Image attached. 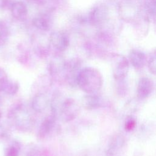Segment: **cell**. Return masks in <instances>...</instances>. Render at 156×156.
<instances>
[{
	"label": "cell",
	"mask_w": 156,
	"mask_h": 156,
	"mask_svg": "<svg viewBox=\"0 0 156 156\" xmlns=\"http://www.w3.org/2000/svg\"><path fill=\"white\" fill-rule=\"evenodd\" d=\"M103 79L101 73L96 68L86 67L82 69L78 75L77 85L85 93L94 94L102 88Z\"/></svg>",
	"instance_id": "cell-1"
},
{
	"label": "cell",
	"mask_w": 156,
	"mask_h": 156,
	"mask_svg": "<svg viewBox=\"0 0 156 156\" xmlns=\"http://www.w3.org/2000/svg\"><path fill=\"white\" fill-rule=\"evenodd\" d=\"M143 12L139 0H119L117 4L118 16L122 21L132 24Z\"/></svg>",
	"instance_id": "cell-2"
},
{
	"label": "cell",
	"mask_w": 156,
	"mask_h": 156,
	"mask_svg": "<svg viewBox=\"0 0 156 156\" xmlns=\"http://www.w3.org/2000/svg\"><path fill=\"white\" fill-rule=\"evenodd\" d=\"M110 18L109 9L107 5L99 3L94 5L90 10L87 22L92 26L99 29L106 26Z\"/></svg>",
	"instance_id": "cell-3"
},
{
	"label": "cell",
	"mask_w": 156,
	"mask_h": 156,
	"mask_svg": "<svg viewBox=\"0 0 156 156\" xmlns=\"http://www.w3.org/2000/svg\"><path fill=\"white\" fill-rule=\"evenodd\" d=\"M112 63L113 75L116 80H124L129 70V60L123 55L113 52L109 56Z\"/></svg>",
	"instance_id": "cell-4"
},
{
	"label": "cell",
	"mask_w": 156,
	"mask_h": 156,
	"mask_svg": "<svg viewBox=\"0 0 156 156\" xmlns=\"http://www.w3.org/2000/svg\"><path fill=\"white\" fill-rule=\"evenodd\" d=\"M49 47L58 52H64L69 45V38L68 34L61 30L52 32L48 39Z\"/></svg>",
	"instance_id": "cell-5"
},
{
	"label": "cell",
	"mask_w": 156,
	"mask_h": 156,
	"mask_svg": "<svg viewBox=\"0 0 156 156\" xmlns=\"http://www.w3.org/2000/svg\"><path fill=\"white\" fill-rule=\"evenodd\" d=\"M150 18L143 11L131 24L136 38L143 39L147 36L149 30Z\"/></svg>",
	"instance_id": "cell-6"
},
{
	"label": "cell",
	"mask_w": 156,
	"mask_h": 156,
	"mask_svg": "<svg viewBox=\"0 0 156 156\" xmlns=\"http://www.w3.org/2000/svg\"><path fill=\"white\" fill-rule=\"evenodd\" d=\"M128 60L132 66L136 70L141 69L147 64V57L145 53L138 49H132L130 51Z\"/></svg>",
	"instance_id": "cell-7"
},
{
	"label": "cell",
	"mask_w": 156,
	"mask_h": 156,
	"mask_svg": "<svg viewBox=\"0 0 156 156\" xmlns=\"http://www.w3.org/2000/svg\"><path fill=\"white\" fill-rule=\"evenodd\" d=\"M77 110L74 101L68 99L60 105V115L65 121H70L76 117Z\"/></svg>",
	"instance_id": "cell-8"
},
{
	"label": "cell",
	"mask_w": 156,
	"mask_h": 156,
	"mask_svg": "<svg viewBox=\"0 0 156 156\" xmlns=\"http://www.w3.org/2000/svg\"><path fill=\"white\" fill-rule=\"evenodd\" d=\"M34 26L38 30L47 31L51 27L52 18L51 15L48 12H42L35 15L32 20Z\"/></svg>",
	"instance_id": "cell-9"
},
{
	"label": "cell",
	"mask_w": 156,
	"mask_h": 156,
	"mask_svg": "<svg viewBox=\"0 0 156 156\" xmlns=\"http://www.w3.org/2000/svg\"><path fill=\"white\" fill-rule=\"evenodd\" d=\"M153 83L151 80L146 77L140 79L136 87V95L138 99H144L152 93Z\"/></svg>",
	"instance_id": "cell-10"
},
{
	"label": "cell",
	"mask_w": 156,
	"mask_h": 156,
	"mask_svg": "<svg viewBox=\"0 0 156 156\" xmlns=\"http://www.w3.org/2000/svg\"><path fill=\"white\" fill-rule=\"evenodd\" d=\"M11 15L17 21H24L28 15V10L26 4L20 1H14L10 9Z\"/></svg>",
	"instance_id": "cell-11"
},
{
	"label": "cell",
	"mask_w": 156,
	"mask_h": 156,
	"mask_svg": "<svg viewBox=\"0 0 156 156\" xmlns=\"http://www.w3.org/2000/svg\"><path fill=\"white\" fill-rule=\"evenodd\" d=\"M83 104L87 109H96L103 106L104 101L96 93L88 94L83 99Z\"/></svg>",
	"instance_id": "cell-12"
},
{
	"label": "cell",
	"mask_w": 156,
	"mask_h": 156,
	"mask_svg": "<svg viewBox=\"0 0 156 156\" xmlns=\"http://www.w3.org/2000/svg\"><path fill=\"white\" fill-rule=\"evenodd\" d=\"M124 143L125 140L122 135L119 134L115 135L110 141L108 148L107 150V152H108L111 155L113 156L117 151L120 150L123 147Z\"/></svg>",
	"instance_id": "cell-13"
},
{
	"label": "cell",
	"mask_w": 156,
	"mask_h": 156,
	"mask_svg": "<svg viewBox=\"0 0 156 156\" xmlns=\"http://www.w3.org/2000/svg\"><path fill=\"white\" fill-rule=\"evenodd\" d=\"M55 119L54 116H49L42 122L39 129L38 135L41 138H44L49 134L54 127Z\"/></svg>",
	"instance_id": "cell-14"
},
{
	"label": "cell",
	"mask_w": 156,
	"mask_h": 156,
	"mask_svg": "<svg viewBox=\"0 0 156 156\" xmlns=\"http://www.w3.org/2000/svg\"><path fill=\"white\" fill-rule=\"evenodd\" d=\"M142 6L143 11L150 19L156 16V0H143Z\"/></svg>",
	"instance_id": "cell-15"
},
{
	"label": "cell",
	"mask_w": 156,
	"mask_h": 156,
	"mask_svg": "<svg viewBox=\"0 0 156 156\" xmlns=\"http://www.w3.org/2000/svg\"><path fill=\"white\" fill-rule=\"evenodd\" d=\"M10 29L7 23L0 20V47L5 45L10 37Z\"/></svg>",
	"instance_id": "cell-16"
},
{
	"label": "cell",
	"mask_w": 156,
	"mask_h": 156,
	"mask_svg": "<svg viewBox=\"0 0 156 156\" xmlns=\"http://www.w3.org/2000/svg\"><path fill=\"white\" fill-rule=\"evenodd\" d=\"M32 106L35 110L42 112L47 106V99L43 94H38L32 101Z\"/></svg>",
	"instance_id": "cell-17"
},
{
	"label": "cell",
	"mask_w": 156,
	"mask_h": 156,
	"mask_svg": "<svg viewBox=\"0 0 156 156\" xmlns=\"http://www.w3.org/2000/svg\"><path fill=\"white\" fill-rule=\"evenodd\" d=\"M149 72L156 76V49H154L149 54L147 62Z\"/></svg>",
	"instance_id": "cell-18"
},
{
	"label": "cell",
	"mask_w": 156,
	"mask_h": 156,
	"mask_svg": "<svg viewBox=\"0 0 156 156\" xmlns=\"http://www.w3.org/2000/svg\"><path fill=\"white\" fill-rule=\"evenodd\" d=\"M20 151V144L16 142H13L4 151L5 156H19Z\"/></svg>",
	"instance_id": "cell-19"
},
{
	"label": "cell",
	"mask_w": 156,
	"mask_h": 156,
	"mask_svg": "<svg viewBox=\"0 0 156 156\" xmlns=\"http://www.w3.org/2000/svg\"><path fill=\"white\" fill-rule=\"evenodd\" d=\"M10 81L6 73L0 68V91H5Z\"/></svg>",
	"instance_id": "cell-20"
},
{
	"label": "cell",
	"mask_w": 156,
	"mask_h": 156,
	"mask_svg": "<svg viewBox=\"0 0 156 156\" xmlns=\"http://www.w3.org/2000/svg\"><path fill=\"white\" fill-rule=\"evenodd\" d=\"M136 122L135 118L131 116H129L126 118L124 122V129L126 131L130 132L133 130L136 126Z\"/></svg>",
	"instance_id": "cell-21"
},
{
	"label": "cell",
	"mask_w": 156,
	"mask_h": 156,
	"mask_svg": "<svg viewBox=\"0 0 156 156\" xmlns=\"http://www.w3.org/2000/svg\"><path fill=\"white\" fill-rule=\"evenodd\" d=\"M18 90V85L17 82L10 80L9 85H7V87L5 90V92L7 94H14L17 92Z\"/></svg>",
	"instance_id": "cell-22"
},
{
	"label": "cell",
	"mask_w": 156,
	"mask_h": 156,
	"mask_svg": "<svg viewBox=\"0 0 156 156\" xmlns=\"http://www.w3.org/2000/svg\"><path fill=\"white\" fill-rule=\"evenodd\" d=\"M116 81L118 82V83H117L118 93L121 96L124 95L127 91L126 84L124 82V80H116Z\"/></svg>",
	"instance_id": "cell-23"
},
{
	"label": "cell",
	"mask_w": 156,
	"mask_h": 156,
	"mask_svg": "<svg viewBox=\"0 0 156 156\" xmlns=\"http://www.w3.org/2000/svg\"><path fill=\"white\" fill-rule=\"evenodd\" d=\"M13 2V0H0V9L3 10H10Z\"/></svg>",
	"instance_id": "cell-24"
},
{
	"label": "cell",
	"mask_w": 156,
	"mask_h": 156,
	"mask_svg": "<svg viewBox=\"0 0 156 156\" xmlns=\"http://www.w3.org/2000/svg\"><path fill=\"white\" fill-rule=\"evenodd\" d=\"M26 156H41V154L38 149H36V148L32 147L26 154Z\"/></svg>",
	"instance_id": "cell-25"
},
{
	"label": "cell",
	"mask_w": 156,
	"mask_h": 156,
	"mask_svg": "<svg viewBox=\"0 0 156 156\" xmlns=\"http://www.w3.org/2000/svg\"><path fill=\"white\" fill-rule=\"evenodd\" d=\"M27 1L30 3H32L34 4H36L38 5H43L47 2V0H27Z\"/></svg>",
	"instance_id": "cell-26"
},
{
	"label": "cell",
	"mask_w": 156,
	"mask_h": 156,
	"mask_svg": "<svg viewBox=\"0 0 156 156\" xmlns=\"http://www.w3.org/2000/svg\"><path fill=\"white\" fill-rule=\"evenodd\" d=\"M153 20V26H154V30L156 33V16L152 19Z\"/></svg>",
	"instance_id": "cell-27"
},
{
	"label": "cell",
	"mask_w": 156,
	"mask_h": 156,
	"mask_svg": "<svg viewBox=\"0 0 156 156\" xmlns=\"http://www.w3.org/2000/svg\"><path fill=\"white\" fill-rule=\"evenodd\" d=\"M104 156H112V155H111L108 152H107V151L105 152V154H104Z\"/></svg>",
	"instance_id": "cell-28"
},
{
	"label": "cell",
	"mask_w": 156,
	"mask_h": 156,
	"mask_svg": "<svg viewBox=\"0 0 156 156\" xmlns=\"http://www.w3.org/2000/svg\"><path fill=\"white\" fill-rule=\"evenodd\" d=\"M1 117H2V115H1V111H0V121H1Z\"/></svg>",
	"instance_id": "cell-29"
}]
</instances>
